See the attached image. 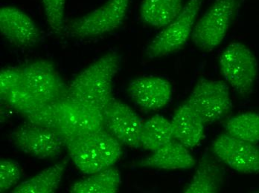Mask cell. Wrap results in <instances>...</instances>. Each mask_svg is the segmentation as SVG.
<instances>
[{
  "label": "cell",
  "mask_w": 259,
  "mask_h": 193,
  "mask_svg": "<svg viewBox=\"0 0 259 193\" xmlns=\"http://www.w3.org/2000/svg\"><path fill=\"white\" fill-rule=\"evenodd\" d=\"M119 54L110 51L96 59L72 80L67 98L103 112L113 96V81L120 67Z\"/></svg>",
  "instance_id": "1"
},
{
  "label": "cell",
  "mask_w": 259,
  "mask_h": 193,
  "mask_svg": "<svg viewBox=\"0 0 259 193\" xmlns=\"http://www.w3.org/2000/svg\"><path fill=\"white\" fill-rule=\"evenodd\" d=\"M203 0H189L181 13L148 44L145 56L150 59L168 55L182 49L192 37L196 19Z\"/></svg>",
  "instance_id": "2"
},
{
  "label": "cell",
  "mask_w": 259,
  "mask_h": 193,
  "mask_svg": "<svg viewBox=\"0 0 259 193\" xmlns=\"http://www.w3.org/2000/svg\"><path fill=\"white\" fill-rule=\"evenodd\" d=\"M131 0H107L89 14L70 20L66 32L76 38H92L108 34L120 27L128 11Z\"/></svg>",
  "instance_id": "3"
},
{
  "label": "cell",
  "mask_w": 259,
  "mask_h": 193,
  "mask_svg": "<svg viewBox=\"0 0 259 193\" xmlns=\"http://www.w3.org/2000/svg\"><path fill=\"white\" fill-rule=\"evenodd\" d=\"M220 70L227 82L241 96L252 93L258 75V62L251 50L241 42H232L219 59Z\"/></svg>",
  "instance_id": "4"
},
{
  "label": "cell",
  "mask_w": 259,
  "mask_h": 193,
  "mask_svg": "<svg viewBox=\"0 0 259 193\" xmlns=\"http://www.w3.org/2000/svg\"><path fill=\"white\" fill-rule=\"evenodd\" d=\"M238 0H214L195 23L192 40L205 51H212L225 38L238 7Z\"/></svg>",
  "instance_id": "5"
},
{
  "label": "cell",
  "mask_w": 259,
  "mask_h": 193,
  "mask_svg": "<svg viewBox=\"0 0 259 193\" xmlns=\"http://www.w3.org/2000/svg\"><path fill=\"white\" fill-rule=\"evenodd\" d=\"M186 103L205 124L221 120L233 108L228 85L224 81L205 78L197 81Z\"/></svg>",
  "instance_id": "6"
},
{
  "label": "cell",
  "mask_w": 259,
  "mask_h": 193,
  "mask_svg": "<svg viewBox=\"0 0 259 193\" xmlns=\"http://www.w3.org/2000/svg\"><path fill=\"white\" fill-rule=\"evenodd\" d=\"M56 133L65 141L104 128L103 113L69 98L55 102Z\"/></svg>",
  "instance_id": "7"
},
{
  "label": "cell",
  "mask_w": 259,
  "mask_h": 193,
  "mask_svg": "<svg viewBox=\"0 0 259 193\" xmlns=\"http://www.w3.org/2000/svg\"><path fill=\"white\" fill-rule=\"evenodd\" d=\"M22 67L23 86L42 103L67 98L68 86L52 61L37 59Z\"/></svg>",
  "instance_id": "8"
},
{
  "label": "cell",
  "mask_w": 259,
  "mask_h": 193,
  "mask_svg": "<svg viewBox=\"0 0 259 193\" xmlns=\"http://www.w3.org/2000/svg\"><path fill=\"white\" fill-rule=\"evenodd\" d=\"M10 138L20 151L38 159H53L65 147L64 138L56 132L28 122L14 128Z\"/></svg>",
  "instance_id": "9"
},
{
  "label": "cell",
  "mask_w": 259,
  "mask_h": 193,
  "mask_svg": "<svg viewBox=\"0 0 259 193\" xmlns=\"http://www.w3.org/2000/svg\"><path fill=\"white\" fill-rule=\"evenodd\" d=\"M212 152L229 167L244 174L258 173L259 147L227 134L220 135L212 143Z\"/></svg>",
  "instance_id": "10"
},
{
  "label": "cell",
  "mask_w": 259,
  "mask_h": 193,
  "mask_svg": "<svg viewBox=\"0 0 259 193\" xmlns=\"http://www.w3.org/2000/svg\"><path fill=\"white\" fill-rule=\"evenodd\" d=\"M102 113L104 127L122 145L140 148V133L144 121L136 111L113 97Z\"/></svg>",
  "instance_id": "11"
},
{
  "label": "cell",
  "mask_w": 259,
  "mask_h": 193,
  "mask_svg": "<svg viewBox=\"0 0 259 193\" xmlns=\"http://www.w3.org/2000/svg\"><path fill=\"white\" fill-rule=\"evenodd\" d=\"M0 32L11 43L25 48L37 45L41 37L39 28L34 20L13 6L0 9Z\"/></svg>",
  "instance_id": "12"
},
{
  "label": "cell",
  "mask_w": 259,
  "mask_h": 193,
  "mask_svg": "<svg viewBox=\"0 0 259 193\" xmlns=\"http://www.w3.org/2000/svg\"><path fill=\"white\" fill-rule=\"evenodd\" d=\"M127 92L131 100L142 109L156 111L168 105L172 86L167 80L156 76L136 78L129 83Z\"/></svg>",
  "instance_id": "13"
},
{
  "label": "cell",
  "mask_w": 259,
  "mask_h": 193,
  "mask_svg": "<svg viewBox=\"0 0 259 193\" xmlns=\"http://www.w3.org/2000/svg\"><path fill=\"white\" fill-rule=\"evenodd\" d=\"M65 147L75 166L87 175L107 169V166L94 137V133L65 141Z\"/></svg>",
  "instance_id": "14"
},
{
  "label": "cell",
  "mask_w": 259,
  "mask_h": 193,
  "mask_svg": "<svg viewBox=\"0 0 259 193\" xmlns=\"http://www.w3.org/2000/svg\"><path fill=\"white\" fill-rule=\"evenodd\" d=\"M195 164L196 160L189 149L176 140H173L153 152L149 156L143 158L140 164L143 167L177 170L191 169Z\"/></svg>",
  "instance_id": "15"
},
{
  "label": "cell",
  "mask_w": 259,
  "mask_h": 193,
  "mask_svg": "<svg viewBox=\"0 0 259 193\" xmlns=\"http://www.w3.org/2000/svg\"><path fill=\"white\" fill-rule=\"evenodd\" d=\"M170 121L175 140L187 148L197 147L204 136V122L186 102L177 109Z\"/></svg>",
  "instance_id": "16"
},
{
  "label": "cell",
  "mask_w": 259,
  "mask_h": 193,
  "mask_svg": "<svg viewBox=\"0 0 259 193\" xmlns=\"http://www.w3.org/2000/svg\"><path fill=\"white\" fill-rule=\"evenodd\" d=\"M224 183L222 168L210 156H203L192 180L185 186L186 193L219 192Z\"/></svg>",
  "instance_id": "17"
},
{
  "label": "cell",
  "mask_w": 259,
  "mask_h": 193,
  "mask_svg": "<svg viewBox=\"0 0 259 193\" xmlns=\"http://www.w3.org/2000/svg\"><path fill=\"white\" fill-rule=\"evenodd\" d=\"M67 159L41 171L11 190L12 193H54L58 191L67 167Z\"/></svg>",
  "instance_id": "18"
},
{
  "label": "cell",
  "mask_w": 259,
  "mask_h": 193,
  "mask_svg": "<svg viewBox=\"0 0 259 193\" xmlns=\"http://www.w3.org/2000/svg\"><path fill=\"white\" fill-rule=\"evenodd\" d=\"M183 8V0H143L140 17L151 27L164 28L178 17Z\"/></svg>",
  "instance_id": "19"
},
{
  "label": "cell",
  "mask_w": 259,
  "mask_h": 193,
  "mask_svg": "<svg viewBox=\"0 0 259 193\" xmlns=\"http://www.w3.org/2000/svg\"><path fill=\"white\" fill-rule=\"evenodd\" d=\"M175 140L171 121L156 114L144 121L140 133V148L151 152Z\"/></svg>",
  "instance_id": "20"
},
{
  "label": "cell",
  "mask_w": 259,
  "mask_h": 193,
  "mask_svg": "<svg viewBox=\"0 0 259 193\" xmlns=\"http://www.w3.org/2000/svg\"><path fill=\"white\" fill-rule=\"evenodd\" d=\"M121 184V173L114 166L91 174L71 186L72 193H116Z\"/></svg>",
  "instance_id": "21"
},
{
  "label": "cell",
  "mask_w": 259,
  "mask_h": 193,
  "mask_svg": "<svg viewBox=\"0 0 259 193\" xmlns=\"http://www.w3.org/2000/svg\"><path fill=\"white\" fill-rule=\"evenodd\" d=\"M227 134L235 138L257 144L259 142V114L244 112L233 116L225 125Z\"/></svg>",
  "instance_id": "22"
},
{
  "label": "cell",
  "mask_w": 259,
  "mask_h": 193,
  "mask_svg": "<svg viewBox=\"0 0 259 193\" xmlns=\"http://www.w3.org/2000/svg\"><path fill=\"white\" fill-rule=\"evenodd\" d=\"M5 102L23 116L37 110L46 104L34 96L23 85L11 91Z\"/></svg>",
  "instance_id": "23"
},
{
  "label": "cell",
  "mask_w": 259,
  "mask_h": 193,
  "mask_svg": "<svg viewBox=\"0 0 259 193\" xmlns=\"http://www.w3.org/2000/svg\"><path fill=\"white\" fill-rule=\"evenodd\" d=\"M66 0H42L47 23L55 34H61L65 29V8Z\"/></svg>",
  "instance_id": "24"
},
{
  "label": "cell",
  "mask_w": 259,
  "mask_h": 193,
  "mask_svg": "<svg viewBox=\"0 0 259 193\" xmlns=\"http://www.w3.org/2000/svg\"><path fill=\"white\" fill-rule=\"evenodd\" d=\"M20 164L13 160L4 159L0 162V192L10 190L21 178Z\"/></svg>",
  "instance_id": "25"
},
{
  "label": "cell",
  "mask_w": 259,
  "mask_h": 193,
  "mask_svg": "<svg viewBox=\"0 0 259 193\" xmlns=\"http://www.w3.org/2000/svg\"><path fill=\"white\" fill-rule=\"evenodd\" d=\"M24 76L23 67H11L2 69L0 72V97L3 101L11 91L23 86Z\"/></svg>",
  "instance_id": "26"
}]
</instances>
